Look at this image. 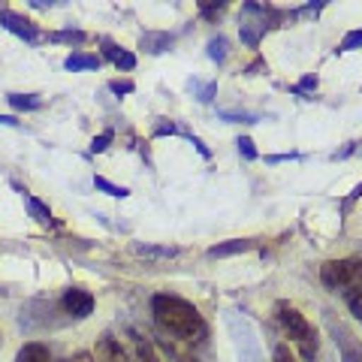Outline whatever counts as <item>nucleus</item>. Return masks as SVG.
<instances>
[{
    "label": "nucleus",
    "instance_id": "1",
    "mask_svg": "<svg viewBox=\"0 0 362 362\" xmlns=\"http://www.w3.org/2000/svg\"><path fill=\"white\" fill-rule=\"evenodd\" d=\"M151 314H154V323L160 326L166 335H173L175 341L206 344L209 323H206V317L199 314V308L194 302L173 296V293H157V296L151 299Z\"/></svg>",
    "mask_w": 362,
    "mask_h": 362
},
{
    "label": "nucleus",
    "instance_id": "2",
    "mask_svg": "<svg viewBox=\"0 0 362 362\" xmlns=\"http://www.w3.org/2000/svg\"><path fill=\"white\" fill-rule=\"evenodd\" d=\"M275 317H278V323H281V329H284L290 338H293V344L299 347V354L305 362H314L317 359V329L305 320V314L296 308V305H290V302H275Z\"/></svg>",
    "mask_w": 362,
    "mask_h": 362
},
{
    "label": "nucleus",
    "instance_id": "3",
    "mask_svg": "<svg viewBox=\"0 0 362 362\" xmlns=\"http://www.w3.org/2000/svg\"><path fill=\"white\" fill-rule=\"evenodd\" d=\"M320 281L326 290L332 293H354L362 290V259L347 257V259H329L320 266Z\"/></svg>",
    "mask_w": 362,
    "mask_h": 362
},
{
    "label": "nucleus",
    "instance_id": "4",
    "mask_svg": "<svg viewBox=\"0 0 362 362\" xmlns=\"http://www.w3.org/2000/svg\"><path fill=\"white\" fill-rule=\"evenodd\" d=\"M226 326H230V335L235 341V350H239L242 362H263V350H259V338L254 332V326L245 320L242 314L230 311L226 314Z\"/></svg>",
    "mask_w": 362,
    "mask_h": 362
},
{
    "label": "nucleus",
    "instance_id": "5",
    "mask_svg": "<svg viewBox=\"0 0 362 362\" xmlns=\"http://www.w3.org/2000/svg\"><path fill=\"white\" fill-rule=\"evenodd\" d=\"M326 329H329L338 354H341V362H362V344L350 335V329L341 320H335L332 314H326Z\"/></svg>",
    "mask_w": 362,
    "mask_h": 362
},
{
    "label": "nucleus",
    "instance_id": "6",
    "mask_svg": "<svg viewBox=\"0 0 362 362\" xmlns=\"http://www.w3.org/2000/svg\"><path fill=\"white\" fill-rule=\"evenodd\" d=\"M0 25H4L9 33H16V37H21L25 42H30V45H37V42H42V40H45V33H42L37 25H33L30 18L13 13V9H0Z\"/></svg>",
    "mask_w": 362,
    "mask_h": 362
},
{
    "label": "nucleus",
    "instance_id": "7",
    "mask_svg": "<svg viewBox=\"0 0 362 362\" xmlns=\"http://www.w3.org/2000/svg\"><path fill=\"white\" fill-rule=\"evenodd\" d=\"M64 311L70 317H76V320H85V317L94 311V296L82 287H70L64 293Z\"/></svg>",
    "mask_w": 362,
    "mask_h": 362
},
{
    "label": "nucleus",
    "instance_id": "8",
    "mask_svg": "<svg viewBox=\"0 0 362 362\" xmlns=\"http://www.w3.org/2000/svg\"><path fill=\"white\" fill-rule=\"evenodd\" d=\"M175 45V33H166V30H145L139 37V49L145 54H163Z\"/></svg>",
    "mask_w": 362,
    "mask_h": 362
},
{
    "label": "nucleus",
    "instance_id": "9",
    "mask_svg": "<svg viewBox=\"0 0 362 362\" xmlns=\"http://www.w3.org/2000/svg\"><path fill=\"white\" fill-rule=\"evenodd\" d=\"M97 359L100 362H130L127 350H124L118 338H112V335H103L97 341Z\"/></svg>",
    "mask_w": 362,
    "mask_h": 362
},
{
    "label": "nucleus",
    "instance_id": "10",
    "mask_svg": "<svg viewBox=\"0 0 362 362\" xmlns=\"http://www.w3.org/2000/svg\"><path fill=\"white\" fill-rule=\"evenodd\" d=\"M103 54L118 66V70H133L136 66V54L127 52V49H121V45H115L112 40H103Z\"/></svg>",
    "mask_w": 362,
    "mask_h": 362
},
{
    "label": "nucleus",
    "instance_id": "11",
    "mask_svg": "<svg viewBox=\"0 0 362 362\" xmlns=\"http://www.w3.org/2000/svg\"><path fill=\"white\" fill-rule=\"evenodd\" d=\"M16 362H52V354H49V347L45 344L30 341L16 354Z\"/></svg>",
    "mask_w": 362,
    "mask_h": 362
},
{
    "label": "nucleus",
    "instance_id": "12",
    "mask_svg": "<svg viewBox=\"0 0 362 362\" xmlns=\"http://www.w3.org/2000/svg\"><path fill=\"white\" fill-rule=\"evenodd\" d=\"M103 64L97 58V54H88V52H73L70 58L64 61V66L66 70H73V73H78V70H97V66Z\"/></svg>",
    "mask_w": 362,
    "mask_h": 362
},
{
    "label": "nucleus",
    "instance_id": "13",
    "mask_svg": "<svg viewBox=\"0 0 362 362\" xmlns=\"http://www.w3.org/2000/svg\"><path fill=\"white\" fill-rule=\"evenodd\" d=\"M254 242L251 239H230V242H223V245H214L209 257H233V254H245V251H251Z\"/></svg>",
    "mask_w": 362,
    "mask_h": 362
},
{
    "label": "nucleus",
    "instance_id": "14",
    "mask_svg": "<svg viewBox=\"0 0 362 362\" xmlns=\"http://www.w3.org/2000/svg\"><path fill=\"white\" fill-rule=\"evenodd\" d=\"M133 251L139 257H151V259H173L178 254V247H169V245H133Z\"/></svg>",
    "mask_w": 362,
    "mask_h": 362
},
{
    "label": "nucleus",
    "instance_id": "15",
    "mask_svg": "<svg viewBox=\"0 0 362 362\" xmlns=\"http://www.w3.org/2000/svg\"><path fill=\"white\" fill-rule=\"evenodd\" d=\"M25 206H28V211H30V218L37 221V223H54V218H52V211H49V206L45 202H40L37 197H30V194H25Z\"/></svg>",
    "mask_w": 362,
    "mask_h": 362
},
{
    "label": "nucleus",
    "instance_id": "16",
    "mask_svg": "<svg viewBox=\"0 0 362 362\" xmlns=\"http://www.w3.org/2000/svg\"><path fill=\"white\" fill-rule=\"evenodd\" d=\"M6 100H9V106L18 109V112H37V109H42L40 94H6Z\"/></svg>",
    "mask_w": 362,
    "mask_h": 362
},
{
    "label": "nucleus",
    "instance_id": "17",
    "mask_svg": "<svg viewBox=\"0 0 362 362\" xmlns=\"http://www.w3.org/2000/svg\"><path fill=\"white\" fill-rule=\"evenodd\" d=\"M187 88L194 90V97L199 100V103H211L214 94H218V82H199V78H190Z\"/></svg>",
    "mask_w": 362,
    "mask_h": 362
},
{
    "label": "nucleus",
    "instance_id": "18",
    "mask_svg": "<svg viewBox=\"0 0 362 362\" xmlns=\"http://www.w3.org/2000/svg\"><path fill=\"white\" fill-rule=\"evenodd\" d=\"M133 341H136V362H163V356L154 350V344L145 341L142 335H133Z\"/></svg>",
    "mask_w": 362,
    "mask_h": 362
},
{
    "label": "nucleus",
    "instance_id": "19",
    "mask_svg": "<svg viewBox=\"0 0 362 362\" xmlns=\"http://www.w3.org/2000/svg\"><path fill=\"white\" fill-rule=\"evenodd\" d=\"M226 54H230V40H226V37H211L209 40V58L214 64H223Z\"/></svg>",
    "mask_w": 362,
    "mask_h": 362
},
{
    "label": "nucleus",
    "instance_id": "20",
    "mask_svg": "<svg viewBox=\"0 0 362 362\" xmlns=\"http://www.w3.org/2000/svg\"><path fill=\"white\" fill-rule=\"evenodd\" d=\"M45 40H52V42H70V45H82L88 37L82 30H54V33H45Z\"/></svg>",
    "mask_w": 362,
    "mask_h": 362
},
{
    "label": "nucleus",
    "instance_id": "21",
    "mask_svg": "<svg viewBox=\"0 0 362 362\" xmlns=\"http://www.w3.org/2000/svg\"><path fill=\"white\" fill-rule=\"evenodd\" d=\"M94 187H97V190H103V194H109V197H118V199L130 197V190H127V187L112 185V181H109V178H103V175H97V178H94Z\"/></svg>",
    "mask_w": 362,
    "mask_h": 362
},
{
    "label": "nucleus",
    "instance_id": "22",
    "mask_svg": "<svg viewBox=\"0 0 362 362\" xmlns=\"http://www.w3.org/2000/svg\"><path fill=\"white\" fill-rule=\"evenodd\" d=\"M160 347L166 350V356H169V362H197L190 354H185V350H178L175 344H169V338H160Z\"/></svg>",
    "mask_w": 362,
    "mask_h": 362
},
{
    "label": "nucleus",
    "instance_id": "23",
    "mask_svg": "<svg viewBox=\"0 0 362 362\" xmlns=\"http://www.w3.org/2000/svg\"><path fill=\"white\" fill-rule=\"evenodd\" d=\"M221 118H223V121H230V124H254V121H259L254 112H230V109H223V112H221Z\"/></svg>",
    "mask_w": 362,
    "mask_h": 362
},
{
    "label": "nucleus",
    "instance_id": "24",
    "mask_svg": "<svg viewBox=\"0 0 362 362\" xmlns=\"http://www.w3.org/2000/svg\"><path fill=\"white\" fill-rule=\"evenodd\" d=\"M356 49H362V30H350L341 40V45H338V52H356Z\"/></svg>",
    "mask_w": 362,
    "mask_h": 362
},
{
    "label": "nucleus",
    "instance_id": "25",
    "mask_svg": "<svg viewBox=\"0 0 362 362\" xmlns=\"http://www.w3.org/2000/svg\"><path fill=\"white\" fill-rule=\"evenodd\" d=\"M112 139H115V133H112V130H103L100 136H94V142H90V151H94V154L106 151L109 145H112Z\"/></svg>",
    "mask_w": 362,
    "mask_h": 362
},
{
    "label": "nucleus",
    "instance_id": "26",
    "mask_svg": "<svg viewBox=\"0 0 362 362\" xmlns=\"http://www.w3.org/2000/svg\"><path fill=\"white\" fill-rule=\"evenodd\" d=\"M347 305H350V311H354V317L362 323V290H354V293H347Z\"/></svg>",
    "mask_w": 362,
    "mask_h": 362
},
{
    "label": "nucleus",
    "instance_id": "27",
    "mask_svg": "<svg viewBox=\"0 0 362 362\" xmlns=\"http://www.w3.org/2000/svg\"><path fill=\"white\" fill-rule=\"evenodd\" d=\"M235 145H239V154L245 157V160H257V148H254V142L247 139V136H242Z\"/></svg>",
    "mask_w": 362,
    "mask_h": 362
},
{
    "label": "nucleus",
    "instance_id": "28",
    "mask_svg": "<svg viewBox=\"0 0 362 362\" xmlns=\"http://www.w3.org/2000/svg\"><path fill=\"white\" fill-rule=\"evenodd\" d=\"M154 133H157V136H166V133H185V130H181L178 124H173V121L166 124V118H160V124L154 127Z\"/></svg>",
    "mask_w": 362,
    "mask_h": 362
},
{
    "label": "nucleus",
    "instance_id": "29",
    "mask_svg": "<svg viewBox=\"0 0 362 362\" xmlns=\"http://www.w3.org/2000/svg\"><path fill=\"white\" fill-rule=\"evenodd\" d=\"M275 362H296V356L290 354L287 344H275Z\"/></svg>",
    "mask_w": 362,
    "mask_h": 362
},
{
    "label": "nucleus",
    "instance_id": "30",
    "mask_svg": "<svg viewBox=\"0 0 362 362\" xmlns=\"http://www.w3.org/2000/svg\"><path fill=\"white\" fill-rule=\"evenodd\" d=\"M223 4H214V6H209V4H199V13L202 16H206V18H214V16H218V13H223Z\"/></svg>",
    "mask_w": 362,
    "mask_h": 362
},
{
    "label": "nucleus",
    "instance_id": "31",
    "mask_svg": "<svg viewBox=\"0 0 362 362\" xmlns=\"http://www.w3.org/2000/svg\"><path fill=\"white\" fill-rule=\"evenodd\" d=\"M314 88H317V78H314V76H305L293 90H296V94H305V90H314Z\"/></svg>",
    "mask_w": 362,
    "mask_h": 362
},
{
    "label": "nucleus",
    "instance_id": "32",
    "mask_svg": "<svg viewBox=\"0 0 362 362\" xmlns=\"http://www.w3.org/2000/svg\"><path fill=\"white\" fill-rule=\"evenodd\" d=\"M109 88L115 90V94H133V82H118V78H115Z\"/></svg>",
    "mask_w": 362,
    "mask_h": 362
},
{
    "label": "nucleus",
    "instance_id": "33",
    "mask_svg": "<svg viewBox=\"0 0 362 362\" xmlns=\"http://www.w3.org/2000/svg\"><path fill=\"white\" fill-rule=\"evenodd\" d=\"M66 362H94V356H90V354H85V350H82V354H76L73 359H66Z\"/></svg>",
    "mask_w": 362,
    "mask_h": 362
},
{
    "label": "nucleus",
    "instance_id": "34",
    "mask_svg": "<svg viewBox=\"0 0 362 362\" xmlns=\"http://www.w3.org/2000/svg\"><path fill=\"white\" fill-rule=\"evenodd\" d=\"M0 124H6V127H18V118H13V115H0Z\"/></svg>",
    "mask_w": 362,
    "mask_h": 362
}]
</instances>
